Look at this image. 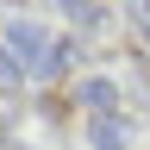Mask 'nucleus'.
I'll return each instance as SVG.
<instances>
[{
    "label": "nucleus",
    "instance_id": "obj_1",
    "mask_svg": "<svg viewBox=\"0 0 150 150\" xmlns=\"http://www.w3.org/2000/svg\"><path fill=\"white\" fill-rule=\"evenodd\" d=\"M6 56L25 75H56L63 69V50L44 38V25H31V19H19V25H6Z\"/></svg>",
    "mask_w": 150,
    "mask_h": 150
},
{
    "label": "nucleus",
    "instance_id": "obj_2",
    "mask_svg": "<svg viewBox=\"0 0 150 150\" xmlns=\"http://www.w3.org/2000/svg\"><path fill=\"white\" fill-rule=\"evenodd\" d=\"M88 131H94V144H100V150H125V119H119V112H100Z\"/></svg>",
    "mask_w": 150,
    "mask_h": 150
},
{
    "label": "nucleus",
    "instance_id": "obj_3",
    "mask_svg": "<svg viewBox=\"0 0 150 150\" xmlns=\"http://www.w3.org/2000/svg\"><path fill=\"white\" fill-rule=\"evenodd\" d=\"M63 13H69V19H81V25H106V13L94 6V0H63Z\"/></svg>",
    "mask_w": 150,
    "mask_h": 150
},
{
    "label": "nucleus",
    "instance_id": "obj_4",
    "mask_svg": "<svg viewBox=\"0 0 150 150\" xmlns=\"http://www.w3.org/2000/svg\"><path fill=\"white\" fill-rule=\"evenodd\" d=\"M13 88H25V69H19L13 56L0 50V94H13Z\"/></svg>",
    "mask_w": 150,
    "mask_h": 150
},
{
    "label": "nucleus",
    "instance_id": "obj_5",
    "mask_svg": "<svg viewBox=\"0 0 150 150\" xmlns=\"http://www.w3.org/2000/svg\"><path fill=\"white\" fill-rule=\"evenodd\" d=\"M81 100H88V106H112L119 94H112V81H88V88H81Z\"/></svg>",
    "mask_w": 150,
    "mask_h": 150
},
{
    "label": "nucleus",
    "instance_id": "obj_6",
    "mask_svg": "<svg viewBox=\"0 0 150 150\" xmlns=\"http://www.w3.org/2000/svg\"><path fill=\"white\" fill-rule=\"evenodd\" d=\"M131 19L144 25V38H150V0H131Z\"/></svg>",
    "mask_w": 150,
    "mask_h": 150
}]
</instances>
